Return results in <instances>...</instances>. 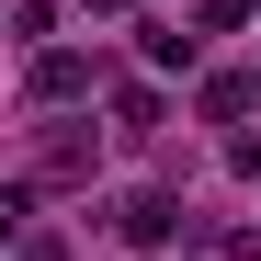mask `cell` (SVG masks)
Returning a JSON list of instances; mask_svg holds the SVG:
<instances>
[{"instance_id":"ba28073f","label":"cell","mask_w":261,"mask_h":261,"mask_svg":"<svg viewBox=\"0 0 261 261\" xmlns=\"http://www.w3.org/2000/svg\"><path fill=\"white\" fill-rule=\"evenodd\" d=\"M250 12H261V0H193V34H239Z\"/></svg>"},{"instance_id":"277c9868","label":"cell","mask_w":261,"mask_h":261,"mask_svg":"<svg viewBox=\"0 0 261 261\" xmlns=\"http://www.w3.org/2000/svg\"><path fill=\"white\" fill-rule=\"evenodd\" d=\"M114 137H159V91H148V80L114 91Z\"/></svg>"},{"instance_id":"8992f818","label":"cell","mask_w":261,"mask_h":261,"mask_svg":"<svg viewBox=\"0 0 261 261\" xmlns=\"http://www.w3.org/2000/svg\"><path fill=\"white\" fill-rule=\"evenodd\" d=\"M12 34H23L34 57H46V34H57V0H12Z\"/></svg>"},{"instance_id":"52a82bcc","label":"cell","mask_w":261,"mask_h":261,"mask_svg":"<svg viewBox=\"0 0 261 261\" xmlns=\"http://www.w3.org/2000/svg\"><path fill=\"white\" fill-rule=\"evenodd\" d=\"M250 91H261V80H239V68H227V80H204V114L227 125V114H250Z\"/></svg>"},{"instance_id":"5b68a950","label":"cell","mask_w":261,"mask_h":261,"mask_svg":"<svg viewBox=\"0 0 261 261\" xmlns=\"http://www.w3.org/2000/svg\"><path fill=\"white\" fill-rule=\"evenodd\" d=\"M193 57H204V34H182V23H159V34H148V68H193Z\"/></svg>"},{"instance_id":"9c48e42d","label":"cell","mask_w":261,"mask_h":261,"mask_svg":"<svg viewBox=\"0 0 261 261\" xmlns=\"http://www.w3.org/2000/svg\"><path fill=\"white\" fill-rule=\"evenodd\" d=\"M12 261H68V239H57V227H23V239H12Z\"/></svg>"},{"instance_id":"3957f363","label":"cell","mask_w":261,"mask_h":261,"mask_svg":"<svg viewBox=\"0 0 261 261\" xmlns=\"http://www.w3.org/2000/svg\"><path fill=\"white\" fill-rule=\"evenodd\" d=\"M91 137H34V170H46V182H91Z\"/></svg>"},{"instance_id":"7a4b0ae2","label":"cell","mask_w":261,"mask_h":261,"mask_svg":"<svg viewBox=\"0 0 261 261\" xmlns=\"http://www.w3.org/2000/svg\"><path fill=\"white\" fill-rule=\"evenodd\" d=\"M23 91H34V102H80V91H91V57H68V46H46V57L23 68Z\"/></svg>"},{"instance_id":"6da1fadb","label":"cell","mask_w":261,"mask_h":261,"mask_svg":"<svg viewBox=\"0 0 261 261\" xmlns=\"http://www.w3.org/2000/svg\"><path fill=\"white\" fill-rule=\"evenodd\" d=\"M114 239L125 250H170V239H182V193H125L114 204Z\"/></svg>"}]
</instances>
